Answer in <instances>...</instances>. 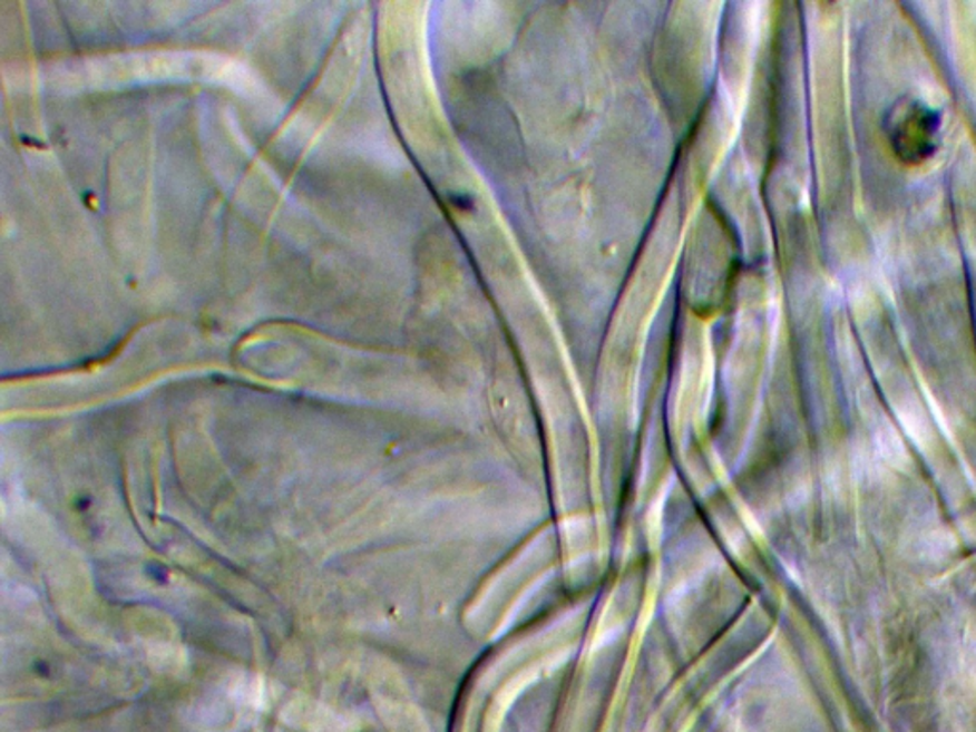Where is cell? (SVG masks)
Segmentation results:
<instances>
[{
    "label": "cell",
    "instance_id": "1",
    "mask_svg": "<svg viewBox=\"0 0 976 732\" xmlns=\"http://www.w3.org/2000/svg\"><path fill=\"white\" fill-rule=\"evenodd\" d=\"M933 125H930L929 113L921 107H911L910 111L902 117V123H898L895 130V144H897L898 155L910 157L911 160H919L927 155L930 147V138H933Z\"/></svg>",
    "mask_w": 976,
    "mask_h": 732
}]
</instances>
